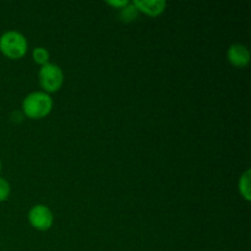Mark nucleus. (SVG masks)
<instances>
[{"instance_id":"1","label":"nucleus","mask_w":251,"mask_h":251,"mask_svg":"<svg viewBox=\"0 0 251 251\" xmlns=\"http://www.w3.org/2000/svg\"><path fill=\"white\" fill-rule=\"evenodd\" d=\"M53 98L46 92H32L22 100V112L29 119H42L53 109Z\"/></svg>"},{"instance_id":"2","label":"nucleus","mask_w":251,"mask_h":251,"mask_svg":"<svg viewBox=\"0 0 251 251\" xmlns=\"http://www.w3.org/2000/svg\"><path fill=\"white\" fill-rule=\"evenodd\" d=\"M28 49V43L24 34L16 31H7L0 37V51L11 60L24 58Z\"/></svg>"},{"instance_id":"3","label":"nucleus","mask_w":251,"mask_h":251,"mask_svg":"<svg viewBox=\"0 0 251 251\" xmlns=\"http://www.w3.org/2000/svg\"><path fill=\"white\" fill-rule=\"evenodd\" d=\"M39 85L43 88V92L53 93L58 92L64 83V73L60 66L55 64H46L41 66L38 73Z\"/></svg>"},{"instance_id":"4","label":"nucleus","mask_w":251,"mask_h":251,"mask_svg":"<svg viewBox=\"0 0 251 251\" xmlns=\"http://www.w3.org/2000/svg\"><path fill=\"white\" fill-rule=\"evenodd\" d=\"M28 221L34 229L44 232L53 226L54 215L47 206L36 205L29 210Z\"/></svg>"},{"instance_id":"5","label":"nucleus","mask_w":251,"mask_h":251,"mask_svg":"<svg viewBox=\"0 0 251 251\" xmlns=\"http://www.w3.org/2000/svg\"><path fill=\"white\" fill-rule=\"evenodd\" d=\"M227 58L228 61L235 68H245L250 63L249 49L244 44H232L227 51Z\"/></svg>"},{"instance_id":"6","label":"nucleus","mask_w":251,"mask_h":251,"mask_svg":"<svg viewBox=\"0 0 251 251\" xmlns=\"http://www.w3.org/2000/svg\"><path fill=\"white\" fill-rule=\"evenodd\" d=\"M132 4L137 11L144 12L145 15L151 17L159 16L167 7V2L163 0H135Z\"/></svg>"},{"instance_id":"7","label":"nucleus","mask_w":251,"mask_h":251,"mask_svg":"<svg viewBox=\"0 0 251 251\" xmlns=\"http://www.w3.org/2000/svg\"><path fill=\"white\" fill-rule=\"evenodd\" d=\"M250 176H251V173H250L249 169H248V171H245L244 173L242 174V176H240V179H239V184H238V186H239L240 195H242L247 201H250V199H251Z\"/></svg>"},{"instance_id":"8","label":"nucleus","mask_w":251,"mask_h":251,"mask_svg":"<svg viewBox=\"0 0 251 251\" xmlns=\"http://www.w3.org/2000/svg\"><path fill=\"white\" fill-rule=\"evenodd\" d=\"M137 14H139L137 9L134 6L132 2H130L129 5L119 10V19L124 22H131L136 19Z\"/></svg>"},{"instance_id":"9","label":"nucleus","mask_w":251,"mask_h":251,"mask_svg":"<svg viewBox=\"0 0 251 251\" xmlns=\"http://www.w3.org/2000/svg\"><path fill=\"white\" fill-rule=\"evenodd\" d=\"M32 56H33L34 63H37L41 66L46 65V64L49 63V53L46 48H43V47L34 48L33 53H32Z\"/></svg>"},{"instance_id":"10","label":"nucleus","mask_w":251,"mask_h":251,"mask_svg":"<svg viewBox=\"0 0 251 251\" xmlns=\"http://www.w3.org/2000/svg\"><path fill=\"white\" fill-rule=\"evenodd\" d=\"M10 193H11V188H10L9 181L0 176V202L6 201L9 199Z\"/></svg>"},{"instance_id":"11","label":"nucleus","mask_w":251,"mask_h":251,"mask_svg":"<svg viewBox=\"0 0 251 251\" xmlns=\"http://www.w3.org/2000/svg\"><path fill=\"white\" fill-rule=\"evenodd\" d=\"M107 4L109 5V6L114 7V9L120 10V9H123V7L126 6V5H129L130 1L129 0H120V1H115L114 0V1H107Z\"/></svg>"},{"instance_id":"12","label":"nucleus","mask_w":251,"mask_h":251,"mask_svg":"<svg viewBox=\"0 0 251 251\" xmlns=\"http://www.w3.org/2000/svg\"><path fill=\"white\" fill-rule=\"evenodd\" d=\"M0 173H1V159H0Z\"/></svg>"}]
</instances>
